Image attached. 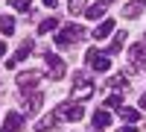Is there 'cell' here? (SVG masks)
I'll return each mask as SVG.
<instances>
[{"label":"cell","instance_id":"6da1fadb","mask_svg":"<svg viewBox=\"0 0 146 132\" xmlns=\"http://www.w3.org/2000/svg\"><path fill=\"white\" fill-rule=\"evenodd\" d=\"M85 27H79V23H67V27H62L58 29V35H56V47H70V44H76V41H82L85 38Z\"/></svg>","mask_w":146,"mask_h":132},{"label":"cell","instance_id":"7a4b0ae2","mask_svg":"<svg viewBox=\"0 0 146 132\" xmlns=\"http://www.w3.org/2000/svg\"><path fill=\"white\" fill-rule=\"evenodd\" d=\"M94 91H96V85H94V82L85 76V74H76V85H73V103L94 97Z\"/></svg>","mask_w":146,"mask_h":132},{"label":"cell","instance_id":"3957f363","mask_svg":"<svg viewBox=\"0 0 146 132\" xmlns=\"http://www.w3.org/2000/svg\"><path fill=\"white\" fill-rule=\"evenodd\" d=\"M85 59H88V65L96 70V74H108V70H111V59H108L105 53H100L96 47H91V50L85 53Z\"/></svg>","mask_w":146,"mask_h":132},{"label":"cell","instance_id":"277c9868","mask_svg":"<svg viewBox=\"0 0 146 132\" xmlns=\"http://www.w3.org/2000/svg\"><path fill=\"white\" fill-rule=\"evenodd\" d=\"M56 115L62 117V121H82L85 109H82L79 103H62V106H56Z\"/></svg>","mask_w":146,"mask_h":132},{"label":"cell","instance_id":"5b68a950","mask_svg":"<svg viewBox=\"0 0 146 132\" xmlns=\"http://www.w3.org/2000/svg\"><path fill=\"white\" fill-rule=\"evenodd\" d=\"M41 82V70H23V74H18V88L21 91H29Z\"/></svg>","mask_w":146,"mask_h":132},{"label":"cell","instance_id":"8992f818","mask_svg":"<svg viewBox=\"0 0 146 132\" xmlns=\"http://www.w3.org/2000/svg\"><path fill=\"white\" fill-rule=\"evenodd\" d=\"M47 70H50L53 79H62L64 76V62H62V56H56L53 50L47 53Z\"/></svg>","mask_w":146,"mask_h":132},{"label":"cell","instance_id":"52a82bcc","mask_svg":"<svg viewBox=\"0 0 146 132\" xmlns=\"http://www.w3.org/2000/svg\"><path fill=\"white\" fill-rule=\"evenodd\" d=\"M129 59H131V70H135V68H146V41H140V44L131 47Z\"/></svg>","mask_w":146,"mask_h":132},{"label":"cell","instance_id":"ba28073f","mask_svg":"<svg viewBox=\"0 0 146 132\" xmlns=\"http://www.w3.org/2000/svg\"><path fill=\"white\" fill-rule=\"evenodd\" d=\"M111 0H100V3H91L88 12H85V18H91V21H105V9Z\"/></svg>","mask_w":146,"mask_h":132},{"label":"cell","instance_id":"9c48e42d","mask_svg":"<svg viewBox=\"0 0 146 132\" xmlns=\"http://www.w3.org/2000/svg\"><path fill=\"white\" fill-rule=\"evenodd\" d=\"M21 126H23V115L6 112V121H3V129H0V132H15V129H21Z\"/></svg>","mask_w":146,"mask_h":132},{"label":"cell","instance_id":"30bf717a","mask_svg":"<svg viewBox=\"0 0 146 132\" xmlns=\"http://www.w3.org/2000/svg\"><path fill=\"white\" fill-rule=\"evenodd\" d=\"M32 47H35L32 41H23V44L18 47V53H15V56H12V59H6V68H15V65L21 62V59H27V56L32 53Z\"/></svg>","mask_w":146,"mask_h":132},{"label":"cell","instance_id":"8fae6325","mask_svg":"<svg viewBox=\"0 0 146 132\" xmlns=\"http://www.w3.org/2000/svg\"><path fill=\"white\" fill-rule=\"evenodd\" d=\"M111 32H114V21H111V18H105V21H100V27L94 29V38H96V41H105Z\"/></svg>","mask_w":146,"mask_h":132},{"label":"cell","instance_id":"7c38bea8","mask_svg":"<svg viewBox=\"0 0 146 132\" xmlns=\"http://www.w3.org/2000/svg\"><path fill=\"white\" fill-rule=\"evenodd\" d=\"M58 123H62V117H58V115L53 112V115H47V117H41V123L35 126L32 132H50V129H53V126H58Z\"/></svg>","mask_w":146,"mask_h":132},{"label":"cell","instance_id":"4fadbf2b","mask_svg":"<svg viewBox=\"0 0 146 132\" xmlns=\"http://www.w3.org/2000/svg\"><path fill=\"white\" fill-rule=\"evenodd\" d=\"M120 117H123L126 123H137V121H140V112L131 109V106H120Z\"/></svg>","mask_w":146,"mask_h":132},{"label":"cell","instance_id":"5bb4252c","mask_svg":"<svg viewBox=\"0 0 146 132\" xmlns=\"http://www.w3.org/2000/svg\"><path fill=\"white\" fill-rule=\"evenodd\" d=\"M126 29L123 32H114V41H111V47H108V53H120V50H123V44H126Z\"/></svg>","mask_w":146,"mask_h":132},{"label":"cell","instance_id":"9a60e30c","mask_svg":"<svg viewBox=\"0 0 146 132\" xmlns=\"http://www.w3.org/2000/svg\"><path fill=\"white\" fill-rule=\"evenodd\" d=\"M108 123H111V112L100 109V112L94 115V126H96V129H102V126H108Z\"/></svg>","mask_w":146,"mask_h":132},{"label":"cell","instance_id":"2e32d148","mask_svg":"<svg viewBox=\"0 0 146 132\" xmlns=\"http://www.w3.org/2000/svg\"><path fill=\"white\" fill-rule=\"evenodd\" d=\"M0 32H3V35L15 32V18H12V15H0Z\"/></svg>","mask_w":146,"mask_h":132},{"label":"cell","instance_id":"e0dca14e","mask_svg":"<svg viewBox=\"0 0 146 132\" xmlns=\"http://www.w3.org/2000/svg\"><path fill=\"white\" fill-rule=\"evenodd\" d=\"M53 29H58V18H44V21L38 23V32H41V35L53 32Z\"/></svg>","mask_w":146,"mask_h":132},{"label":"cell","instance_id":"ac0fdd59","mask_svg":"<svg viewBox=\"0 0 146 132\" xmlns=\"http://www.w3.org/2000/svg\"><path fill=\"white\" fill-rule=\"evenodd\" d=\"M38 106H41V94H32V97H27L23 109H27L29 115H35V112H38Z\"/></svg>","mask_w":146,"mask_h":132},{"label":"cell","instance_id":"d6986e66","mask_svg":"<svg viewBox=\"0 0 146 132\" xmlns=\"http://www.w3.org/2000/svg\"><path fill=\"white\" fill-rule=\"evenodd\" d=\"M6 3L18 12H32V0H6Z\"/></svg>","mask_w":146,"mask_h":132},{"label":"cell","instance_id":"ffe728a7","mask_svg":"<svg viewBox=\"0 0 146 132\" xmlns=\"http://www.w3.org/2000/svg\"><path fill=\"white\" fill-rule=\"evenodd\" d=\"M140 12H143V3H137V0H135V3H129V6L123 9V15H126V18H137Z\"/></svg>","mask_w":146,"mask_h":132},{"label":"cell","instance_id":"44dd1931","mask_svg":"<svg viewBox=\"0 0 146 132\" xmlns=\"http://www.w3.org/2000/svg\"><path fill=\"white\" fill-rule=\"evenodd\" d=\"M70 12H73V15H76V12L85 15V12H88V0H70Z\"/></svg>","mask_w":146,"mask_h":132},{"label":"cell","instance_id":"7402d4cb","mask_svg":"<svg viewBox=\"0 0 146 132\" xmlns=\"http://www.w3.org/2000/svg\"><path fill=\"white\" fill-rule=\"evenodd\" d=\"M108 85H114V88H129V76H126V74H117Z\"/></svg>","mask_w":146,"mask_h":132},{"label":"cell","instance_id":"603a6c76","mask_svg":"<svg viewBox=\"0 0 146 132\" xmlns=\"http://www.w3.org/2000/svg\"><path fill=\"white\" fill-rule=\"evenodd\" d=\"M105 106L108 109H120V106H123V97H120V94H111V97L105 100Z\"/></svg>","mask_w":146,"mask_h":132},{"label":"cell","instance_id":"cb8c5ba5","mask_svg":"<svg viewBox=\"0 0 146 132\" xmlns=\"http://www.w3.org/2000/svg\"><path fill=\"white\" fill-rule=\"evenodd\" d=\"M117 132H137V126H135V123H129V126H120Z\"/></svg>","mask_w":146,"mask_h":132},{"label":"cell","instance_id":"d4e9b609","mask_svg":"<svg viewBox=\"0 0 146 132\" xmlns=\"http://www.w3.org/2000/svg\"><path fill=\"white\" fill-rule=\"evenodd\" d=\"M41 3H44L47 9H56V3H58V0H41Z\"/></svg>","mask_w":146,"mask_h":132},{"label":"cell","instance_id":"484cf974","mask_svg":"<svg viewBox=\"0 0 146 132\" xmlns=\"http://www.w3.org/2000/svg\"><path fill=\"white\" fill-rule=\"evenodd\" d=\"M140 109L146 112V91H143V97H140Z\"/></svg>","mask_w":146,"mask_h":132},{"label":"cell","instance_id":"4316f807","mask_svg":"<svg viewBox=\"0 0 146 132\" xmlns=\"http://www.w3.org/2000/svg\"><path fill=\"white\" fill-rule=\"evenodd\" d=\"M3 53H6V44H3V41H0V56H3Z\"/></svg>","mask_w":146,"mask_h":132},{"label":"cell","instance_id":"83f0119b","mask_svg":"<svg viewBox=\"0 0 146 132\" xmlns=\"http://www.w3.org/2000/svg\"><path fill=\"white\" fill-rule=\"evenodd\" d=\"M94 132H102V129H94Z\"/></svg>","mask_w":146,"mask_h":132},{"label":"cell","instance_id":"f1b7e54d","mask_svg":"<svg viewBox=\"0 0 146 132\" xmlns=\"http://www.w3.org/2000/svg\"><path fill=\"white\" fill-rule=\"evenodd\" d=\"M137 3H143V0H137Z\"/></svg>","mask_w":146,"mask_h":132}]
</instances>
